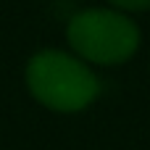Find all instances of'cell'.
<instances>
[{
	"mask_svg": "<svg viewBox=\"0 0 150 150\" xmlns=\"http://www.w3.org/2000/svg\"><path fill=\"white\" fill-rule=\"evenodd\" d=\"M24 87L29 98L50 113L76 116L90 111L103 95L98 69L69 47H40L26 58Z\"/></svg>",
	"mask_w": 150,
	"mask_h": 150,
	"instance_id": "cell-1",
	"label": "cell"
},
{
	"mask_svg": "<svg viewBox=\"0 0 150 150\" xmlns=\"http://www.w3.org/2000/svg\"><path fill=\"white\" fill-rule=\"evenodd\" d=\"M66 47L92 69H116L140 53L142 29L134 16L113 5H90L69 16Z\"/></svg>",
	"mask_w": 150,
	"mask_h": 150,
	"instance_id": "cell-2",
	"label": "cell"
},
{
	"mask_svg": "<svg viewBox=\"0 0 150 150\" xmlns=\"http://www.w3.org/2000/svg\"><path fill=\"white\" fill-rule=\"evenodd\" d=\"M105 5H113L119 11H124V13H129V16L150 11V0H105Z\"/></svg>",
	"mask_w": 150,
	"mask_h": 150,
	"instance_id": "cell-3",
	"label": "cell"
}]
</instances>
